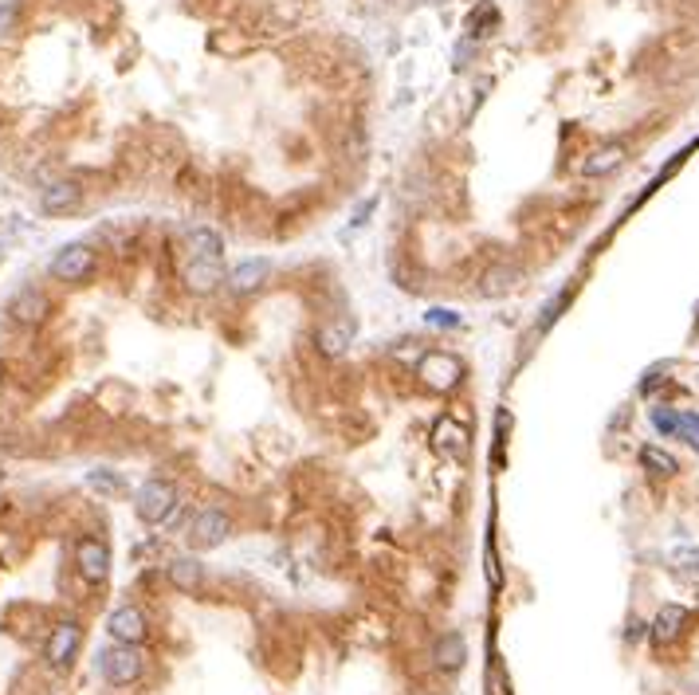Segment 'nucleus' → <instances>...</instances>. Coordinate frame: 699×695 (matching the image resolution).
<instances>
[{"instance_id": "2eb2a0df", "label": "nucleus", "mask_w": 699, "mask_h": 695, "mask_svg": "<svg viewBox=\"0 0 699 695\" xmlns=\"http://www.w3.org/2000/svg\"><path fill=\"white\" fill-rule=\"evenodd\" d=\"M684 624H687V609H684V605H664V609L656 613V621H653V641L656 644L676 641Z\"/></svg>"}, {"instance_id": "0eeeda50", "label": "nucleus", "mask_w": 699, "mask_h": 695, "mask_svg": "<svg viewBox=\"0 0 699 695\" xmlns=\"http://www.w3.org/2000/svg\"><path fill=\"white\" fill-rule=\"evenodd\" d=\"M79 644H83V629H79L75 621H63L52 629V641H47V660H52V668H67V664L75 660Z\"/></svg>"}, {"instance_id": "a878e982", "label": "nucleus", "mask_w": 699, "mask_h": 695, "mask_svg": "<svg viewBox=\"0 0 699 695\" xmlns=\"http://www.w3.org/2000/svg\"><path fill=\"white\" fill-rule=\"evenodd\" d=\"M91 483H95V488H103V491H118V480H106V475H91Z\"/></svg>"}, {"instance_id": "5701e85b", "label": "nucleus", "mask_w": 699, "mask_h": 695, "mask_svg": "<svg viewBox=\"0 0 699 695\" xmlns=\"http://www.w3.org/2000/svg\"><path fill=\"white\" fill-rule=\"evenodd\" d=\"M653 424L661 429L664 436H676V413L672 409H653Z\"/></svg>"}, {"instance_id": "20e7f679", "label": "nucleus", "mask_w": 699, "mask_h": 695, "mask_svg": "<svg viewBox=\"0 0 699 695\" xmlns=\"http://www.w3.org/2000/svg\"><path fill=\"white\" fill-rule=\"evenodd\" d=\"M95 272V252L87 244H67L55 252L52 260V275L59 283H83Z\"/></svg>"}, {"instance_id": "f257e3e1", "label": "nucleus", "mask_w": 699, "mask_h": 695, "mask_svg": "<svg viewBox=\"0 0 699 695\" xmlns=\"http://www.w3.org/2000/svg\"><path fill=\"white\" fill-rule=\"evenodd\" d=\"M134 511H137V519H142V523L162 526V523L177 511V491H173V483H165V480H146L142 488H137Z\"/></svg>"}, {"instance_id": "f3484780", "label": "nucleus", "mask_w": 699, "mask_h": 695, "mask_svg": "<svg viewBox=\"0 0 699 695\" xmlns=\"http://www.w3.org/2000/svg\"><path fill=\"white\" fill-rule=\"evenodd\" d=\"M464 660H468V641L460 637V632H445V637L437 641V664L448 668V672H456Z\"/></svg>"}, {"instance_id": "f03ea898", "label": "nucleus", "mask_w": 699, "mask_h": 695, "mask_svg": "<svg viewBox=\"0 0 699 695\" xmlns=\"http://www.w3.org/2000/svg\"><path fill=\"white\" fill-rule=\"evenodd\" d=\"M417 377L437 393H452L464 377V362L456 354H445V350H429L425 357L417 362Z\"/></svg>"}, {"instance_id": "7ed1b4c3", "label": "nucleus", "mask_w": 699, "mask_h": 695, "mask_svg": "<svg viewBox=\"0 0 699 695\" xmlns=\"http://www.w3.org/2000/svg\"><path fill=\"white\" fill-rule=\"evenodd\" d=\"M98 668H103L106 683H114V688H130V683L142 676V657H137L134 644H111V649L98 657Z\"/></svg>"}, {"instance_id": "393cba45", "label": "nucleus", "mask_w": 699, "mask_h": 695, "mask_svg": "<svg viewBox=\"0 0 699 695\" xmlns=\"http://www.w3.org/2000/svg\"><path fill=\"white\" fill-rule=\"evenodd\" d=\"M12 20H16V4H0V39L8 36V28H12Z\"/></svg>"}, {"instance_id": "9d476101", "label": "nucleus", "mask_w": 699, "mask_h": 695, "mask_svg": "<svg viewBox=\"0 0 699 695\" xmlns=\"http://www.w3.org/2000/svg\"><path fill=\"white\" fill-rule=\"evenodd\" d=\"M79 205H83V188L75 181H52L39 193V208H44L47 216H67V213H75Z\"/></svg>"}, {"instance_id": "1a4fd4ad", "label": "nucleus", "mask_w": 699, "mask_h": 695, "mask_svg": "<svg viewBox=\"0 0 699 695\" xmlns=\"http://www.w3.org/2000/svg\"><path fill=\"white\" fill-rule=\"evenodd\" d=\"M432 444H437V452L445 456V460H468V429L464 424H456L452 416L445 421H437V429H432Z\"/></svg>"}, {"instance_id": "aec40b11", "label": "nucleus", "mask_w": 699, "mask_h": 695, "mask_svg": "<svg viewBox=\"0 0 699 695\" xmlns=\"http://www.w3.org/2000/svg\"><path fill=\"white\" fill-rule=\"evenodd\" d=\"M641 464H645V472H653V475H676L680 472V464H676L664 448H656V444H645L641 448Z\"/></svg>"}, {"instance_id": "bb28decb", "label": "nucleus", "mask_w": 699, "mask_h": 695, "mask_svg": "<svg viewBox=\"0 0 699 695\" xmlns=\"http://www.w3.org/2000/svg\"><path fill=\"white\" fill-rule=\"evenodd\" d=\"M0 480H4V468H0Z\"/></svg>"}, {"instance_id": "ddd939ff", "label": "nucleus", "mask_w": 699, "mask_h": 695, "mask_svg": "<svg viewBox=\"0 0 699 695\" xmlns=\"http://www.w3.org/2000/svg\"><path fill=\"white\" fill-rule=\"evenodd\" d=\"M271 275V264L268 260H244L240 267H232V275H229V287L236 295H248V291H255L263 280Z\"/></svg>"}, {"instance_id": "4be33fe9", "label": "nucleus", "mask_w": 699, "mask_h": 695, "mask_svg": "<svg viewBox=\"0 0 699 695\" xmlns=\"http://www.w3.org/2000/svg\"><path fill=\"white\" fill-rule=\"evenodd\" d=\"M676 436L699 448V413H676Z\"/></svg>"}, {"instance_id": "f8f14e48", "label": "nucleus", "mask_w": 699, "mask_h": 695, "mask_svg": "<svg viewBox=\"0 0 699 695\" xmlns=\"http://www.w3.org/2000/svg\"><path fill=\"white\" fill-rule=\"evenodd\" d=\"M221 283H224L221 260H189V267H185V287H189V291H196V295H209Z\"/></svg>"}, {"instance_id": "9b49d317", "label": "nucleus", "mask_w": 699, "mask_h": 695, "mask_svg": "<svg viewBox=\"0 0 699 695\" xmlns=\"http://www.w3.org/2000/svg\"><path fill=\"white\" fill-rule=\"evenodd\" d=\"M106 629H111V637L118 644H142L146 641V617H142V609H134V605L114 609L111 621H106Z\"/></svg>"}, {"instance_id": "39448f33", "label": "nucleus", "mask_w": 699, "mask_h": 695, "mask_svg": "<svg viewBox=\"0 0 699 695\" xmlns=\"http://www.w3.org/2000/svg\"><path fill=\"white\" fill-rule=\"evenodd\" d=\"M229 534H232V523L224 511H201L189 523V542L196 550H212V546H221Z\"/></svg>"}, {"instance_id": "412c9836", "label": "nucleus", "mask_w": 699, "mask_h": 695, "mask_svg": "<svg viewBox=\"0 0 699 695\" xmlns=\"http://www.w3.org/2000/svg\"><path fill=\"white\" fill-rule=\"evenodd\" d=\"M515 283H519V272H515V267H491V272L484 275V287H479V291H484L487 299H491V295L511 291Z\"/></svg>"}, {"instance_id": "a211bd4d", "label": "nucleus", "mask_w": 699, "mask_h": 695, "mask_svg": "<svg viewBox=\"0 0 699 695\" xmlns=\"http://www.w3.org/2000/svg\"><path fill=\"white\" fill-rule=\"evenodd\" d=\"M170 582L177 585V590H185V593L201 590V582H204L201 562H196V558H173L170 562Z\"/></svg>"}, {"instance_id": "b1692460", "label": "nucleus", "mask_w": 699, "mask_h": 695, "mask_svg": "<svg viewBox=\"0 0 699 695\" xmlns=\"http://www.w3.org/2000/svg\"><path fill=\"white\" fill-rule=\"evenodd\" d=\"M425 322L429 326H448V331H452V326H460V314L456 311H440V306H437V311L425 314Z\"/></svg>"}, {"instance_id": "6ab92c4d", "label": "nucleus", "mask_w": 699, "mask_h": 695, "mask_svg": "<svg viewBox=\"0 0 699 695\" xmlns=\"http://www.w3.org/2000/svg\"><path fill=\"white\" fill-rule=\"evenodd\" d=\"M350 339H354V322H330L319 331V350L327 357H338L350 346Z\"/></svg>"}, {"instance_id": "dca6fc26", "label": "nucleus", "mask_w": 699, "mask_h": 695, "mask_svg": "<svg viewBox=\"0 0 699 695\" xmlns=\"http://www.w3.org/2000/svg\"><path fill=\"white\" fill-rule=\"evenodd\" d=\"M189 260H224V240L212 228H193L189 232Z\"/></svg>"}, {"instance_id": "423d86ee", "label": "nucleus", "mask_w": 699, "mask_h": 695, "mask_svg": "<svg viewBox=\"0 0 699 695\" xmlns=\"http://www.w3.org/2000/svg\"><path fill=\"white\" fill-rule=\"evenodd\" d=\"M75 562H79V574H83L87 582H106V574H111V550H106V542L98 539H83L75 550Z\"/></svg>"}, {"instance_id": "4468645a", "label": "nucleus", "mask_w": 699, "mask_h": 695, "mask_svg": "<svg viewBox=\"0 0 699 695\" xmlns=\"http://www.w3.org/2000/svg\"><path fill=\"white\" fill-rule=\"evenodd\" d=\"M625 154H628V150H625L621 142H609V146H602V150H594V154L586 157V162H582V173H586V177H605V173H613L617 165L625 162Z\"/></svg>"}, {"instance_id": "6e6552de", "label": "nucleus", "mask_w": 699, "mask_h": 695, "mask_svg": "<svg viewBox=\"0 0 699 695\" xmlns=\"http://www.w3.org/2000/svg\"><path fill=\"white\" fill-rule=\"evenodd\" d=\"M8 314L20 322V326H39L52 314V303H47L44 291H36V287H24V291L16 295L12 303H8Z\"/></svg>"}]
</instances>
